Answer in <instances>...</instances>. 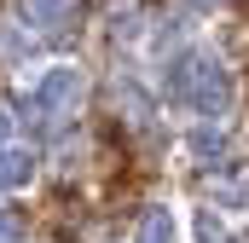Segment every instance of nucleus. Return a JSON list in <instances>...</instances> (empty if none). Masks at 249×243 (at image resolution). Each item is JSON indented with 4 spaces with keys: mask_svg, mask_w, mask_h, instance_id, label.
Masks as SVG:
<instances>
[{
    "mask_svg": "<svg viewBox=\"0 0 249 243\" xmlns=\"http://www.w3.org/2000/svg\"><path fill=\"white\" fill-rule=\"evenodd\" d=\"M29 180H35V151L0 145V191H23Z\"/></svg>",
    "mask_w": 249,
    "mask_h": 243,
    "instance_id": "3",
    "label": "nucleus"
},
{
    "mask_svg": "<svg viewBox=\"0 0 249 243\" xmlns=\"http://www.w3.org/2000/svg\"><path fill=\"white\" fill-rule=\"evenodd\" d=\"M18 17H23V29L53 35V29H64V17H70V0H18Z\"/></svg>",
    "mask_w": 249,
    "mask_h": 243,
    "instance_id": "4",
    "label": "nucleus"
},
{
    "mask_svg": "<svg viewBox=\"0 0 249 243\" xmlns=\"http://www.w3.org/2000/svg\"><path fill=\"white\" fill-rule=\"evenodd\" d=\"M0 145H12V116L0 110Z\"/></svg>",
    "mask_w": 249,
    "mask_h": 243,
    "instance_id": "11",
    "label": "nucleus"
},
{
    "mask_svg": "<svg viewBox=\"0 0 249 243\" xmlns=\"http://www.w3.org/2000/svg\"><path fill=\"white\" fill-rule=\"evenodd\" d=\"M197 238H203V243H220V214H214V208L197 214Z\"/></svg>",
    "mask_w": 249,
    "mask_h": 243,
    "instance_id": "9",
    "label": "nucleus"
},
{
    "mask_svg": "<svg viewBox=\"0 0 249 243\" xmlns=\"http://www.w3.org/2000/svg\"><path fill=\"white\" fill-rule=\"evenodd\" d=\"M186 151L203 162V168H214V156H226V127L220 122H197L186 133Z\"/></svg>",
    "mask_w": 249,
    "mask_h": 243,
    "instance_id": "6",
    "label": "nucleus"
},
{
    "mask_svg": "<svg viewBox=\"0 0 249 243\" xmlns=\"http://www.w3.org/2000/svg\"><path fill=\"white\" fill-rule=\"evenodd\" d=\"M75 104H81V69H75V64H47L41 81L29 87V116L41 122V127H53V122H64Z\"/></svg>",
    "mask_w": 249,
    "mask_h": 243,
    "instance_id": "1",
    "label": "nucleus"
},
{
    "mask_svg": "<svg viewBox=\"0 0 249 243\" xmlns=\"http://www.w3.org/2000/svg\"><path fill=\"white\" fill-rule=\"evenodd\" d=\"M0 243H18V220L12 214H0Z\"/></svg>",
    "mask_w": 249,
    "mask_h": 243,
    "instance_id": "10",
    "label": "nucleus"
},
{
    "mask_svg": "<svg viewBox=\"0 0 249 243\" xmlns=\"http://www.w3.org/2000/svg\"><path fill=\"white\" fill-rule=\"evenodd\" d=\"M191 6H203V12H209V6H220V0H191Z\"/></svg>",
    "mask_w": 249,
    "mask_h": 243,
    "instance_id": "12",
    "label": "nucleus"
},
{
    "mask_svg": "<svg viewBox=\"0 0 249 243\" xmlns=\"http://www.w3.org/2000/svg\"><path fill=\"white\" fill-rule=\"evenodd\" d=\"M133 243H180V220H174V208H168V203L145 208V220H139V238H133Z\"/></svg>",
    "mask_w": 249,
    "mask_h": 243,
    "instance_id": "7",
    "label": "nucleus"
},
{
    "mask_svg": "<svg viewBox=\"0 0 249 243\" xmlns=\"http://www.w3.org/2000/svg\"><path fill=\"white\" fill-rule=\"evenodd\" d=\"M249 203V185L232 180V185H214V208H244Z\"/></svg>",
    "mask_w": 249,
    "mask_h": 243,
    "instance_id": "8",
    "label": "nucleus"
},
{
    "mask_svg": "<svg viewBox=\"0 0 249 243\" xmlns=\"http://www.w3.org/2000/svg\"><path fill=\"white\" fill-rule=\"evenodd\" d=\"M191 75H197V52H174L168 58V75H162V93H168V104H191Z\"/></svg>",
    "mask_w": 249,
    "mask_h": 243,
    "instance_id": "5",
    "label": "nucleus"
},
{
    "mask_svg": "<svg viewBox=\"0 0 249 243\" xmlns=\"http://www.w3.org/2000/svg\"><path fill=\"white\" fill-rule=\"evenodd\" d=\"M232 69L214 58V52H197V75H191V116H203V122H214V116H226L232 110Z\"/></svg>",
    "mask_w": 249,
    "mask_h": 243,
    "instance_id": "2",
    "label": "nucleus"
}]
</instances>
